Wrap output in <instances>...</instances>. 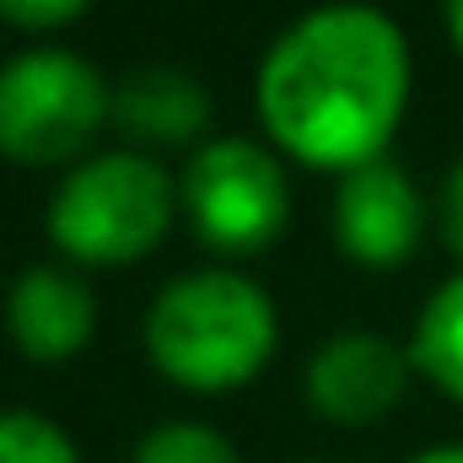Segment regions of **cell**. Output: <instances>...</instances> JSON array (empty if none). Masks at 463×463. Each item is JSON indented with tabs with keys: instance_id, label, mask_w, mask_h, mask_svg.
Instances as JSON below:
<instances>
[{
	"instance_id": "6da1fadb",
	"label": "cell",
	"mask_w": 463,
	"mask_h": 463,
	"mask_svg": "<svg viewBox=\"0 0 463 463\" xmlns=\"http://www.w3.org/2000/svg\"><path fill=\"white\" fill-rule=\"evenodd\" d=\"M415 87L404 27L372 0H324L286 22L253 71L269 146L318 173L383 162Z\"/></svg>"
},
{
	"instance_id": "7a4b0ae2",
	"label": "cell",
	"mask_w": 463,
	"mask_h": 463,
	"mask_svg": "<svg viewBox=\"0 0 463 463\" xmlns=\"http://www.w3.org/2000/svg\"><path fill=\"white\" fill-rule=\"evenodd\" d=\"M140 335L167 383L189 393H227L269 366L280 345V307L253 275L211 264L173 275L151 297Z\"/></svg>"
},
{
	"instance_id": "3957f363",
	"label": "cell",
	"mask_w": 463,
	"mask_h": 463,
	"mask_svg": "<svg viewBox=\"0 0 463 463\" xmlns=\"http://www.w3.org/2000/svg\"><path fill=\"white\" fill-rule=\"evenodd\" d=\"M178 216V184L146 151L81 156L43 205V232L71 264H135Z\"/></svg>"
},
{
	"instance_id": "277c9868",
	"label": "cell",
	"mask_w": 463,
	"mask_h": 463,
	"mask_svg": "<svg viewBox=\"0 0 463 463\" xmlns=\"http://www.w3.org/2000/svg\"><path fill=\"white\" fill-rule=\"evenodd\" d=\"M114 118V87L76 49H27L0 60V156L22 167L81 162Z\"/></svg>"
},
{
	"instance_id": "5b68a950",
	"label": "cell",
	"mask_w": 463,
	"mask_h": 463,
	"mask_svg": "<svg viewBox=\"0 0 463 463\" xmlns=\"http://www.w3.org/2000/svg\"><path fill=\"white\" fill-rule=\"evenodd\" d=\"M178 211L200 242L222 253H259L291 222V184L280 167V151L248 135L200 140L184 178H178Z\"/></svg>"
},
{
	"instance_id": "8992f818",
	"label": "cell",
	"mask_w": 463,
	"mask_h": 463,
	"mask_svg": "<svg viewBox=\"0 0 463 463\" xmlns=\"http://www.w3.org/2000/svg\"><path fill=\"white\" fill-rule=\"evenodd\" d=\"M410 372H415L410 345H393L388 335H372V329H340L307 355L302 393L324 420L372 426L404 399Z\"/></svg>"
},
{
	"instance_id": "52a82bcc",
	"label": "cell",
	"mask_w": 463,
	"mask_h": 463,
	"mask_svg": "<svg viewBox=\"0 0 463 463\" xmlns=\"http://www.w3.org/2000/svg\"><path fill=\"white\" fill-rule=\"evenodd\" d=\"M426 222H431V211H426L415 178L388 156L345 173L335 189V242L345 259L366 264V269L404 264L420 248Z\"/></svg>"
},
{
	"instance_id": "ba28073f",
	"label": "cell",
	"mask_w": 463,
	"mask_h": 463,
	"mask_svg": "<svg viewBox=\"0 0 463 463\" xmlns=\"http://www.w3.org/2000/svg\"><path fill=\"white\" fill-rule=\"evenodd\" d=\"M5 335L27 361H71L92 345L98 329V297L71 264H27L0 302Z\"/></svg>"
},
{
	"instance_id": "9c48e42d",
	"label": "cell",
	"mask_w": 463,
	"mask_h": 463,
	"mask_svg": "<svg viewBox=\"0 0 463 463\" xmlns=\"http://www.w3.org/2000/svg\"><path fill=\"white\" fill-rule=\"evenodd\" d=\"M114 124L151 146L200 140L211 124V92L178 65H135L114 87Z\"/></svg>"
},
{
	"instance_id": "30bf717a",
	"label": "cell",
	"mask_w": 463,
	"mask_h": 463,
	"mask_svg": "<svg viewBox=\"0 0 463 463\" xmlns=\"http://www.w3.org/2000/svg\"><path fill=\"white\" fill-rule=\"evenodd\" d=\"M410 361L431 388L463 404V275L442 280L420 302L415 329H410Z\"/></svg>"
},
{
	"instance_id": "8fae6325",
	"label": "cell",
	"mask_w": 463,
	"mask_h": 463,
	"mask_svg": "<svg viewBox=\"0 0 463 463\" xmlns=\"http://www.w3.org/2000/svg\"><path fill=\"white\" fill-rule=\"evenodd\" d=\"M129 463H242V458L205 420H162L135 442Z\"/></svg>"
},
{
	"instance_id": "7c38bea8",
	"label": "cell",
	"mask_w": 463,
	"mask_h": 463,
	"mask_svg": "<svg viewBox=\"0 0 463 463\" xmlns=\"http://www.w3.org/2000/svg\"><path fill=\"white\" fill-rule=\"evenodd\" d=\"M0 463H81V448L38 410H0Z\"/></svg>"
},
{
	"instance_id": "4fadbf2b",
	"label": "cell",
	"mask_w": 463,
	"mask_h": 463,
	"mask_svg": "<svg viewBox=\"0 0 463 463\" xmlns=\"http://www.w3.org/2000/svg\"><path fill=\"white\" fill-rule=\"evenodd\" d=\"M92 0H0V22L27 27V33H49V27H71Z\"/></svg>"
},
{
	"instance_id": "5bb4252c",
	"label": "cell",
	"mask_w": 463,
	"mask_h": 463,
	"mask_svg": "<svg viewBox=\"0 0 463 463\" xmlns=\"http://www.w3.org/2000/svg\"><path fill=\"white\" fill-rule=\"evenodd\" d=\"M437 232H442V242L463 259V156L448 167V178L437 189Z\"/></svg>"
},
{
	"instance_id": "9a60e30c",
	"label": "cell",
	"mask_w": 463,
	"mask_h": 463,
	"mask_svg": "<svg viewBox=\"0 0 463 463\" xmlns=\"http://www.w3.org/2000/svg\"><path fill=\"white\" fill-rule=\"evenodd\" d=\"M404 463H463V442H437V448H420L415 458Z\"/></svg>"
},
{
	"instance_id": "2e32d148",
	"label": "cell",
	"mask_w": 463,
	"mask_h": 463,
	"mask_svg": "<svg viewBox=\"0 0 463 463\" xmlns=\"http://www.w3.org/2000/svg\"><path fill=\"white\" fill-rule=\"evenodd\" d=\"M442 22H448V38L458 43V54H463V0H442Z\"/></svg>"
}]
</instances>
